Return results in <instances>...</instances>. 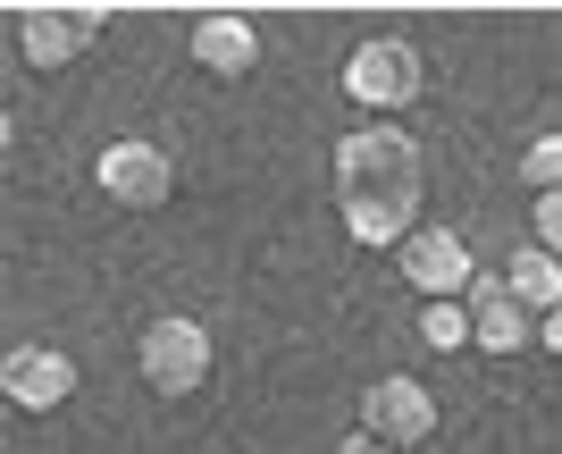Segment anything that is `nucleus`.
<instances>
[{
	"label": "nucleus",
	"instance_id": "nucleus-16",
	"mask_svg": "<svg viewBox=\"0 0 562 454\" xmlns=\"http://www.w3.org/2000/svg\"><path fill=\"white\" fill-rule=\"evenodd\" d=\"M336 454H395V446H378V438H361V430H352V438H345Z\"/></svg>",
	"mask_w": 562,
	"mask_h": 454
},
{
	"label": "nucleus",
	"instance_id": "nucleus-15",
	"mask_svg": "<svg viewBox=\"0 0 562 454\" xmlns=\"http://www.w3.org/2000/svg\"><path fill=\"white\" fill-rule=\"evenodd\" d=\"M538 354L562 362V311H546V320H538Z\"/></svg>",
	"mask_w": 562,
	"mask_h": 454
},
{
	"label": "nucleus",
	"instance_id": "nucleus-4",
	"mask_svg": "<svg viewBox=\"0 0 562 454\" xmlns=\"http://www.w3.org/2000/svg\"><path fill=\"white\" fill-rule=\"evenodd\" d=\"M101 34H110V9H101V0H34V9H18V59L43 68V76L93 59Z\"/></svg>",
	"mask_w": 562,
	"mask_h": 454
},
{
	"label": "nucleus",
	"instance_id": "nucleus-9",
	"mask_svg": "<svg viewBox=\"0 0 562 454\" xmlns=\"http://www.w3.org/2000/svg\"><path fill=\"white\" fill-rule=\"evenodd\" d=\"M186 51H193V68L211 76V85H244V76L260 68V25L244 18V9H202L193 34H186Z\"/></svg>",
	"mask_w": 562,
	"mask_h": 454
},
{
	"label": "nucleus",
	"instance_id": "nucleus-10",
	"mask_svg": "<svg viewBox=\"0 0 562 454\" xmlns=\"http://www.w3.org/2000/svg\"><path fill=\"white\" fill-rule=\"evenodd\" d=\"M0 396L18 412H59L76 396V362L59 345H9L0 354Z\"/></svg>",
	"mask_w": 562,
	"mask_h": 454
},
{
	"label": "nucleus",
	"instance_id": "nucleus-12",
	"mask_svg": "<svg viewBox=\"0 0 562 454\" xmlns=\"http://www.w3.org/2000/svg\"><path fill=\"white\" fill-rule=\"evenodd\" d=\"M420 345L428 354H462L470 345V303H428L420 311Z\"/></svg>",
	"mask_w": 562,
	"mask_h": 454
},
{
	"label": "nucleus",
	"instance_id": "nucleus-1",
	"mask_svg": "<svg viewBox=\"0 0 562 454\" xmlns=\"http://www.w3.org/2000/svg\"><path fill=\"white\" fill-rule=\"evenodd\" d=\"M336 219H345V236L361 253H403V244L420 236L428 219V152L412 126L395 119H361L336 135Z\"/></svg>",
	"mask_w": 562,
	"mask_h": 454
},
{
	"label": "nucleus",
	"instance_id": "nucleus-13",
	"mask_svg": "<svg viewBox=\"0 0 562 454\" xmlns=\"http://www.w3.org/2000/svg\"><path fill=\"white\" fill-rule=\"evenodd\" d=\"M520 186H529V202H538V193H562V135H538V144L520 152Z\"/></svg>",
	"mask_w": 562,
	"mask_h": 454
},
{
	"label": "nucleus",
	"instance_id": "nucleus-8",
	"mask_svg": "<svg viewBox=\"0 0 562 454\" xmlns=\"http://www.w3.org/2000/svg\"><path fill=\"white\" fill-rule=\"evenodd\" d=\"M470 345H479V354H495V362H513V354H529V345H538V320L513 303L504 262L470 278Z\"/></svg>",
	"mask_w": 562,
	"mask_h": 454
},
{
	"label": "nucleus",
	"instance_id": "nucleus-5",
	"mask_svg": "<svg viewBox=\"0 0 562 454\" xmlns=\"http://www.w3.org/2000/svg\"><path fill=\"white\" fill-rule=\"evenodd\" d=\"M93 186L110 193L117 211H160L168 193H177V160L160 144H143V135H117V144H101Z\"/></svg>",
	"mask_w": 562,
	"mask_h": 454
},
{
	"label": "nucleus",
	"instance_id": "nucleus-14",
	"mask_svg": "<svg viewBox=\"0 0 562 454\" xmlns=\"http://www.w3.org/2000/svg\"><path fill=\"white\" fill-rule=\"evenodd\" d=\"M529 244H546L562 262V193H538V202H529Z\"/></svg>",
	"mask_w": 562,
	"mask_h": 454
},
{
	"label": "nucleus",
	"instance_id": "nucleus-11",
	"mask_svg": "<svg viewBox=\"0 0 562 454\" xmlns=\"http://www.w3.org/2000/svg\"><path fill=\"white\" fill-rule=\"evenodd\" d=\"M504 287L529 320H546V311H562V262L546 244H520V253H504Z\"/></svg>",
	"mask_w": 562,
	"mask_h": 454
},
{
	"label": "nucleus",
	"instance_id": "nucleus-2",
	"mask_svg": "<svg viewBox=\"0 0 562 454\" xmlns=\"http://www.w3.org/2000/svg\"><path fill=\"white\" fill-rule=\"evenodd\" d=\"M336 85H345V101L361 119H403V110L428 93V59H420V43H403V34H361V43L345 51Z\"/></svg>",
	"mask_w": 562,
	"mask_h": 454
},
{
	"label": "nucleus",
	"instance_id": "nucleus-6",
	"mask_svg": "<svg viewBox=\"0 0 562 454\" xmlns=\"http://www.w3.org/2000/svg\"><path fill=\"white\" fill-rule=\"evenodd\" d=\"M470 278H479V262H470L462 228H437V219H428L420 236L403 244V287L420 295V303H470Z\"/></svg>",
	"mask_w": 562,
	"mask_h": 454
},
{
	"label": "nucleus",
	"instance_id": "nucleus-3",
	"mask_svg": "<svg viewBox=\"0 0 562 454\" xmlns=\"http://www.w3.org/2000/svg\"><path fill=\"white\" fill-rule=\"evenodd\" d=\"M135 370H143L151 396H202L211 370H218V345H211V329H202L193 311H160V320L143 329V345H135Z\"/></svg>",
	"mask_w": 562,
	"mask_h": 454
},
{
	"label": "nucleus",
	"instance_id": "nucleus-7",
	"mask_svg": "<svg viewBox=\"0 0 562 454\" xmlns=\"http://www.w3.org/2000/svg\"><path fill=\"white\" fill-rule=\"evenodd\" d=\"M361 438H378V446H395V454H412V446H428L437 438V396H428L420 379H370L361 387Z\"/></svg>",
	"mask_w": 562,
	"mask_h": 454
}]
</instances>
